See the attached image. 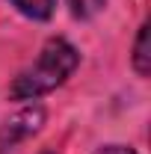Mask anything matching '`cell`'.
I'll return each instance as SVG.
<instances>
[{
	"instance_id": "cell-1",
	"label": "cell",
	"mask_w": 151,
	"mask_h": 154,
	"mask_svg": "<svg viewBox=\"0 0 151 154\" xmlns=\"http://www.w3.org/2000/svg\"><path fill=\"white\" fill-rule=\"evenodd\" d=\"M77 65H80V54H77V48L71 42H65L59 36L48 38L39 59L12 80L9 98L12 101H36V98L54 92L57 86H62L74 74Z\"/></svg>"
},
{
	"instance_id": "cell-2",
	"label": "cell",
	"mask_w": 151,
	"mask_h": 154,
	"mask_svg": "<svg viewBox=\"0 0 151 154\" xmlns=\"http://www.w3.org/2000/svg\"><path fill=\"white\" fill-rule=\"evenodd\" d=\"M42 125H45V110L42 107H27V110L15 113L12 119H6L3 128H0V154L9 151L12 145H18L21 139L33 136Z\"/></svg>"
},
{
	"instance_id": "cell-3",
	"label": "cell",
	"mask_w": 151,
	"mask_h": 154,
	"mask_svg": "<svg viewBox=\"0 0 151 154\" xmlns=\"http://www.w3.org/2000/svg\"><path fill=\"white\" fill-rule=\"evenodd\" d=\"M133 71L139 77H148L151 71V54H148V21L139 27L136 42H133Z\"/></svg>"
},
{
	"instance_id": "cell-4",
	"label": "cell",
	"mask_w": 151,
	"mask_h": 154,
	"mask_svg": "<svg viewBox=\"0 0 151 154\" xmlns=\"http://www.w3.org/2000/svg\"><path fill=\"white\" fill-rule=\"evenodd\" d=\"M9 3L21 15H27L33 21H48L54 15V9H57V0H9Z\"/></svg>"
},
{
	"instance_id": "cell-5",
	"label": "cell",
	"mask_w": 151,
	"mask_h": 154,
	"mask_svg": "<svg viewBox=\"0 0 151 154\" xmlns=\"http://www.w3.org/2000/svg\"><path fill=\"white\" fill-rule=\"evenodd\" d=\"M68 6L74 18H92L107 6V0H68Z\"/></svg>"
},
{
	"instance_id": "cell-6",
	"label": "cell",
	"mask_w": 151,
	"mask_h": 154,
	"mask_svg": "<svg viewBox=\"0 0 151 154\" xmlns=\"http://www.w3.org/2000/svg\"><path fill=\"white\" fill-rule=\"evenodd\" d=\"M95 154H136V151L128 148V145H104L101 151H95Z\"/></svg>"
},
{
	"instance_id": "cell-7",
	"label": "cell",
	"mask_w": 151,
	"mask_h": 154,
	"mask_svg": "<svg viewBox=\"0 0 151 154\" xmlns=\"http://www.w3.org/2000/svg\"><path fill=\"white\" fill-rule=\"evenodd\" d=\"M45 154H54V151H45Z\"/></svg>"
}]
</instances>
